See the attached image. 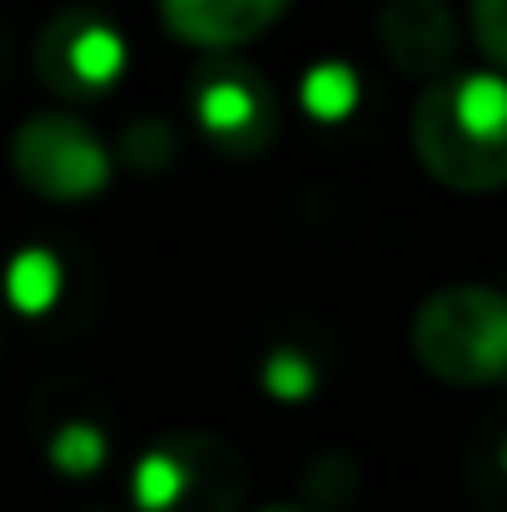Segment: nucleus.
<instances>
[{
	"label": "nucleus",
	"instance_id": "1",
	"mask_svg": "<svg viewBox=\"0 0 507 512\" xmlns=\"http://www.w3.org/2000/svg\"><path fill=\"white\" fill-rule=\"evenodd\" d=\"M408 145L423 174L453 194L507 189V75L448 70L428 80L408 115Z\"/></svg>",
	"mask_w": 507,
	"mask_h": 512
},
{
	"label": "nucleus",
	"instance_id": "12",
	"mask_svg": "<svg viewBox=\"0 0 507 512\" xmlns=\"http://www.w3.org/2000/svg\"><path fill=\"white\" fill-rule=\"evenodd\" d=\"M259 383H264V393H269L274 403H304V398L319 393V363H314L304 348L279 343V348L264 353Z\"/></svg>",
	"mask_w": 507,
	"mask_h": 512
},
{
	"label": "nucleus",
	"instance_id": "15",
	"mask_svg": "<svg viewBox=\"0 0 507 512\" xmlns=\"http://www.w3.org/2000/svg\"><path fill=\"white\" fill-rule=\"evenodd\" d=\"M174 150H179V140H174V130H169L165 120H135L120 135V155L115 160H125L130 170L150 174V170H165L169 160H174Z\"/></svg>",
	"mask_w": 507,
	"mask_h": 512
},
{
	"label": "nucleus",
	"instance_id": "14",
	"mask_svg": "<svg viewBox=\"0 0 507 512\" xmlns=\"http://www.w3.org/2000/svg\"><path fill=\"white\" fill-rule=\"evenodd\" d=\"M304 493H309L304 508L338 512L353 493H358V463H353L348 453H324V458H314L309 473H304Z\"/></svg>",
	"mask_w": 507,
	"mask_h": 512
},
{
	"label": "nucleus",
	"instance_id": "4",
	"mask_svg": "<svg viewBox=\"0 0 507 512\" xmlns=\"http://www.w3.org/2000/svg\"><path fill=\"white\" fill-rule=\"evenodd\" d=\"M10 174L45 204H90L115 179V150L75 110H35L10 135Z\"/></svg>",
	"mask_w": 507,
	"mask_h": 512
},
{
	"label": "nucleus",
	"instance_id": "8",
	"mask_svg": "<svg viewBox=\"0 0 507 512\" xmlns=\"http://www.w3.org/2000/svg\"><path fill=\"white\" fill-rule=\"evenodd\" d=\"M289 5L294 0H160V20L179 45L224 55L269 35Z\"/></svg>",
	"mask_w": 507,
	"mask_h": 512
},
{
	"label": "nucleus",
	"instance_id": "17",
	"mask_svg": "<svg viewBox=\"0 0 507 512\" xmlns=\"http://www.w3.org/2000/svg\"><path fill=\"white\" fill-rule=\"evenodd\" d=\"M249 512H314V508H304V503H264V508H249Z\"/></svg>",
	"mask_w": 507,
	"mask_h": 512
},
{
	"label": "nucleus",
	"instance_id": "13",
	"mask_svg": "<svg viewBox=\"0 0 507 512\" xmlns=\"http://www.w3.org/2000/svg\"><path fill=\"white\" fill-rule=\"evenodd\" d=\"M299 100H304V110H309L314 120L338 125V120L358 105V75H353L348 65H338V60H324V65H314V70L304 75Z\"/></svg>",
	"mask_w": 507,
	"mask_h": 512
},
{
	"label": "nucleus",
	"instance_id": "5",
	"mask_svg": "<svg viewBox=\"0 0 507 512\" xmlns=\"http://www.w3.org/2000/svg\"><path fill=\"white\" fill-rule=\"evenodd\" d=\"M35 75L65 100L100 95L125 75V35L90 10H60L35 40Z\"/></svg>",
	"mask_w": 507,
	"mask_h": 512
},
{
	"label": "nucleus",
	"instance_id": "16",
	"mask_svg": "<svg viewBox=\"0 0 507 512\" xmlns=\"http://www.w3.org/2000/svg\"><path fill=\"white\" fill-rule=\"evenodd\" d=\"M468 20H473L478 50L498 65V75H507V0H473Z\"/></svg>",
	"mask_w": 507,
	"mask_h": 512
},
{
	"label": "nucleus",
	"instance_id": "3",
	"mask_svg": "<svg viewBox=\"0 0 507 512\" xmlns=\"http://www.w3.org/2000/svg\"><path fill=\"white\" fill-rule=\"evenodd\" d=\"M244 453L219 433L189 428L160 438L130 473L140 512H234L244 503Z\"/></svg>",
	"mask_w": 507,
	"mask_h": 512
},
{
	"label": "nucleus",
	"instance_id": "6",
	"mask_svg": "<svg viewBox=\"0 0 507 512\" xmlns=\"http://www.w3.org/2000/svg\"><path fill=\"white\" fill-rule=\"evenodd\" d=\"M194 120L224 155H259L279 135L274 95L244 65H214L194 85Z\"/></svg>",
	"mask_w": 507,
	"mask_h": 512
},
{
	"label": "nucleus",
	"instance_id": "7",
	"mask_svg": "<svg viewBox=\"0 0 507 512\" xmlns=\"http://www.w3.org/2000/svg\"><path fill=\"white\" fill-rule=\"evenodd\" d=\"M378 50L408 80H438L458 60V15L448 0H383Z\"/></svg>",
	"mask_w": 507,
	"mask_h": 512
},
{
	"label": "nucleus",
	"instance_id": "2",
	"mask_svg": "<svg viewBox=\"0 0 507 512\" xmlns=\"http://www.w3.org/2000/svg\"><path fill=\"white\" fill-rule=\"evenodd\" d=\"M408 348L448 388H493L507 378V294L493 284H448L408 324Z\"/></svg>",
	"mask_w": 507,
	"mask_h": 512
},
{
	"label": "nucleus",
	"instance_id": "11",
	"mask_svg": "<svg viewBox=\"0 0 507 512\" xmlns=\"http://www.w3.org/2000/svg\"><path fill=\"white\" fill-rule=\"evenodd\" d=\"M468 493L483 512H507V423L483 433L468 453Z\"/></svg>",
	"mask_w": 507,
	"mask_h": 512
},
{
	"label": "nucleus",
	"instance_id": "10",
	"mask_svg": "<svg viewBox=\"0 0 507 512\" xmlns=\"http://www.w3.org/2000/svg\"><path fill=\"white\" fill-rule=\"evenodd\" d=\"M5 299L20 314H45L60 299V259L50 249H20L5 269Z\"/></svg>",
	"mask_w": 507,
	"mask_h": 512
},
{
	"label": "nucleus",
	"instance_id": "9",
	"mask_svg": "<svg viewBox=\"0 0 507 512\" xmlns=\"http://www.w3.org/2000/svg\"><path fill=\"white\" fill-rule=\"evenodd\" d=\"M50 468L60 478H95L105 463H110V433L90 418H70L50 433V448H45Z\"/></svg>",
	"mask_w": 507,
	"mask_h": 512
}]
</instances>
